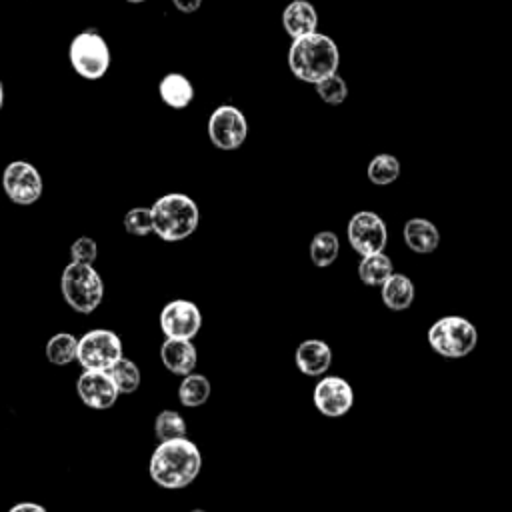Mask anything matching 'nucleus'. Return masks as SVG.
<instances>
[{
    "label": "nucleus",
    "mask_w": 512,
    "mask_h": 512,
    "mask_svg": "<svg viewBox=\"0 0 512 512\" xmlns=\"http://www.w3.org/2000/svg\"><path fill=\"white\" fill-rule=\"evenodd\" d=\"M200 468V448L188 438L160 442L154 448L148 464L150 478L166 490H180L190 486L200 474Z\"/></svg>",
    "instance_id": "nucleus-1"
},
{
    "label": "nucleus",
    "mask_w": 512,
    "mask_h": 512,
    "mask_svg": "<svg viewBox=\"0 0 512 512\" xmlns=\"http://www.w3.org/2000/svg\"><path fill=\"white\" fill-rule=\"evenodd\" d=\"M338 64H340L338 46L330 36L322 32L296 38L290 44L288 66H290V72L302 82L316 84L322 78L336 74Z\"/></svg>",
    "instance_id": "nucleus-2"
},
{
    "label": "nucleus",
    "mask_w": 512,
    "mask_h": 512,
    "mask_svg": "<svg viewBox=\"0 0 512 512\" xmlns=\"http://www.w3.org/2000/svg\"><path fill=\"white\" fill-rule=\"evenodd\" d=\"M152 232L164 242H180L196 232L200 224V210L196 202L180 192H170L154 200Z\"/></svg>",
    "instance_id": "nucleus-3"
},
{
    "label": "nucleus",
    "mask_w": 512,
    "mask_h": 512,
    "mask_svg": "<svg viewBox=\"0 0 512 512\" xmlns=\"http://www.w3.org/2000/svg\"><path fill=\"white\" fill-rule=\"evenodd\" d=\"M60 292L74 312L90 314L104 298V282L92 264L70 262L62 270Z\"/></svg>",
    "instance_id": "nucleus-4"
},
{
    "label": "nucleus",
    "mask_w": 512,
    "mask_h": 512,
    "mask_svg": "<svg viewBox=\"0 0 512 512\" xmlns=\"http://www.w3.org/2000/svg\"><path fill=\"white\" fill-rule=\"evenodd\" d=\"M428 344L442 358H464L476 348L478 330L464 316H442L428 328Z\"/></svg>",
    "instance_id": "nucleus-5"
},
{
    "label": "nucleus",
    "mask_w": 512,
    "mask_h": 512,
    "mask_svg": "<svg viewBox=\"0 0 512 512\" xmlns=\"http://www.w3.org/2000/svg\"><path fill=\"white\" fill-rule=\"evenodd\" d=\"M68 58L74 72L86 80L102 78L110 68V48L104 36L96 30H82L68 48Z\"/></svg>",
    "instance_id": "nucleus-6"
},
{
    "label": "nucleus",
    "mask_w": 512,
    "mask_h": 512,
    "mask_svg": "<svg viewBox=\"0 0 512 512\" xmlns=\"http://www.w3.org/2000/svg\"><path fill=\"white\" fill-rule=\"evenodd\" d=\"M122 358V340L116 332L96 328L80 336L76 348V362L84 370L108 372Z\"/></svg>",
    "instance_id": "nucleus-7"
},
{
    "label": "nucleus",
    "mask_w": 512,
    "mask_h": 512,
    "mask_svg": "<svg viewBox=\"0 0 512 512\" xmlns=\"http://www.w3.org/2000/svg\"><path fill=\"white\" fill-rule=\"evenodd\" d=\"M210 142L220 150H236L248 136V120L244 112L232 104H220L208 118Z\"/></svg>",
    "instance_id": "nucleus-8"
},
{
    "label": "nucleus",
    "mask_w": 512,
    "mask_h": 512,
    "mask_svg": "<svg viewBox=\"0 0 512 512\" xmlns=\"http://www.w3.org/2000/svg\"><path fill=\"white\" fill-rule=\"evenodd\" d=\"M348 242L360 256L384 252L388 242V230L384 220L372 210H360L348 220Z\"/></svg>",
    "instance_id": "nucleus-9"
},
{
    "label": "nucleus",
    "mask_w": 512,
    "mask_h": 512,
    "mask_svg": "<svg viewBox=\"0 0 512 512\" xmlns=\"http://www.w3.org/2000/svg\"><path fill=\"white\" fill-rule=\"evenodd\" d=\"M2 188L10 202L30 206L42 196V176L34 164L26 160H12L2 172Z\"/></svg>",
    "instance_id": "nucleus-10"
},
{
    "label": "nucleus",
    "mask_w": 512,
    "mask_h": 512,
    "mask_svg": "<svg viewBox=\"0 0 512 512\" xmlns=\"http://www.w3.org/2000/svg\"><path fill=\"white\" fill-rule=\"evenodd\" d=\"M202 328V312L192 300H170L160 312V330L166 338L192 340Z\"/></svg>",
    "instance_id": "nucleus-11"
},
{
    "label": "nucleus",
    "mask_w": 512,
    "mask_h": 512,
    "mask_svg": "<svg viewBox=\"0 0 512 512\" xmlns=\"http://www.w3.org/2000/svg\"><path fill=\"white\" fill-rule=\"evenodd\" d=\"M316 410L326 418H340L350 412L354 404V390L348 380L340 376H324L312 390Z\"/></svg>",
    "instance_id": "nucleus-12"
},
{
    "label": "nucleus",
    "mask_w": 512,
    "mask_h": 512,
    "mask_svg": "<svg viewBox=\"0 0 512 512\" xmlns=\"http://www.w3.org/2000/svg\"><path fill=\"white\" fill-rule=\"evenodd\" d=\"M76 394L88 408L94 410H108L118 400V390L108 372L84 370L76 380Z\"/></svg>",
    "instance_id": "nucleus-13"
},
{
    "label": "nucleus",
    "mask_w": 512,
    "mask_h": 512,
    "mask_svg": "<svg viewBox=\"0 0 512 512\" xmlns=\"http://www.w3.org/2000/svg\"><path fill=\"white\" fill-rule=\"evenodd\" d=\"M296 368L306 376H322L332 364V348L318 338L302 340L294 352Z\"/></svg>",
    "instance_id": "nucleus-14"
},
{
    "label": "nucleus",
    "mask_w": 512,
    "mask_h": 512,
    "mask_svg": "<svg viewBox=\"0 0 512 512\" xmlns=\"http://www.w3.org/2000/svg\"><path fill=\"white\" fill-rule=\"evenodd\" d=\"M160 360L168 372L184 378L194 372L198 362V352L192 340L166 338L160 346Z\"/></svg>",
    "instance_id": "nucleus-15"
},
{
    "label": "nucleus",
    "mask_w": 512,
    "mask_h": 512,
    "mask_svg": "<svg viewBox=\"0 0 512 512\" xmlns=\"http://www.w3.org/2000/svg\"><path fill=\"white\" fill-rule=\"evenodd\" d=\"M282 26L292 40L314 34L318 28V12L308 0H292L282 12Z\"/></svg>",
    "instance_id": "nucleus-16"
},
{
    "label": "nucleus",
    "mask_w": 512,
    "mask_h": 512,
    "mask_svg": "<svg viewBox=\"0 0 512 512\" xmlns=\"http://www.w3.org/2000/svg\"><path fill=\"white\" fill-rule=\"evenodd\" d=\"M406 246L416 254H432L440 244V232L434 222L426 218H410L402 230Z\"/></svg>",
    "instance_id": "nucleus-17"
},
{
    "label": "nucleus",
    "mask_w": 512,
    "mask_h": 512,
    "mask_svg": "<svg viewBox=\"0 0 512 512\" xmlns=\"http://www.w3.org/2000/svg\"><path fill=\"white\" fill-rule=\"evenodd\" d=\"M158 94H160V100L168 108L182 110V108L190 106V102L194 100V86L184 74L168 72L158 82Z\"/></svg>",
    "instance_id": "nucleus-18"
},
{
    "label": "nucleus",
    "mask_w": 512,
    "mask_h": 512,
    "mask_svg": "<svg viewBox=\"0 0 512 512\" xmlns=\"http://www.w3.org/2000/svg\"><path fill=\"white\" fill-rule=\"evenodd\" d=\"M380 296L386 308L400 312L412 306L414 296H416V288L414 282L400 272H394L382 286H380Z\"/></svg>",
    "instance_id": "nucleus-19"
},
{
    "label": "nucleus",
    "mask_w": 512,
    "mask_h": 512,
    "mask_svg": "<svg viewBox=\"0 0 512 512\" xmlns=\"http://www.w3.org/2000/svg\"><path fill=\"white\" fill-rule=\"evenodd\" d=\"M392 274H394V264L384 252L362 256L358 264V276L366 286H382Z\"/></svg>",
    "instance_id": "nucleus-20"
},
{
    "label": "nucleus",
    "mask_w": 512,
    "mask_h": 512,
    "mask_svg": "<svg viewBox=\"0 0 512 512\" xmlns=\"http://www.w3.org/2000/svg\"><path fill=\"white\" fill-rule=\"evenodd\" d=\"M338 252H340V240H338L336 232L320 230L312 236L308 254H310V260L314 266L326 268V266L334 264V260L338 258Z\"/></svg>",
    "instance_id": "nucleus-21"
},
{
    "label": "nucleus",
    "mask_w": 512,
    "mask_h": 512,
    "mask_svg": "<svg viewBox=\"0 0 512 512\" xmlns=\"http://www.w3.org/2000/svg\"><path fill=\"white\" fill-rule=\"evenodd\" d=\"M210 380L204 374H188L178 386V400L186 408H196L208 402L210 398Z\"/></svg>",
    "instance_id": "nucleus-22"
},
{
    "label": "nucleus",
    "mask_w": 512,
    "mask_h": 512,
    "mask_svg": "<svg viewBox=\"0 0 512 512\" xmlns=\"http://www.w3.org/2000/svg\"><path fill=\"white\" fill-rule=\"evenodd\" d=\"M78 338L70 332H58L46 342V358L54 366H66L76 360Z\"/></svg>",
    "instance_id": "nucleus-23"
},
{
    "label": "nucleus",
    "mask_w": 512,
    "mask_h": 512,
    "mask_svg": "<svg viewBox=\"0 0 512 512\" xmlns=\"http://www.w3.org/2000/svg\"><path fill=\"white\" fill-rule=\"evenodd\" d=\"M368 180L376 186H388L400 176V160L392 154H376L366 168Z\"/></svg>",
    "instance_id": "nucleus-24"
},
{
    "label": "nucleus",
    "mask_w": 512,
    "mask_h": 512,
    "mask_svg": "<svg viewBox=\"0 0 512 512\" xmlns=\"http://www.w3.org/2000/svg\"><path fill=\"white\" fill-rule=\"evenodd\" d=\"M108 376L112 378L118 394H132L140 386V368L130 358H120L110 370Z\"/></svg>",
    "instance_id": "nucleus-25"
},
{
    "label": "nucleus",
    "mask_w": 512,
    "mask_h": 512,
    "mask_svg": "<svg viewBox=\"0 0 512 512\" xmlns=\"http://www.w3.org/2000/svg\"><path fill=\"white\" fill-rule=\"evenodd\" d=\"M154 436L158 442L186 438V420L176 410H162L154 420Z\"/></svg>",
    "instance_id": "nucleus-26"
},
{
    "label": "nucleus",
    "mask_w": 512,
    "mask_h": 512,
    "mask_svg": "<svg viewBox=\"0 0 512 512\" xmlns=\"http://www.w3.org/2000/svg\"><path fill=\"white\" fill-rule=\"evenodd\" d=\"M314 86H316L318 96H320L326 104H330V106H338V104H342V102L348 98V84H346V80H344L342 76H338V74H332V76H328V78H322V80L316 82Z\"/></svg>",
    "instance_id": "nucleus-27"
},
{
    "label": "nucleus",
    "mask_w": 512,
    "mask_h": 512,
    "mask_svg": "<svg viewBox=\"0 0 512 512\" xmlns=\"http://www.w3.org/2000/svg\"><path fill=\"white\" fill-rule=\"evenodd\" d=\"M122 224H124V230L132 236H146L154 230L152 228V212H150V208H144V206L130 208L124 214Z\"/></svg>",
    "instance_id": "nucleus-28"
},
{
    "label": "nucleus",
    "mask_w": 512,
    "mask_h": 512,
    "mask_svg": "<svg viewBox=\"0 0 512 512\" xmlns=\"http://www.w3.org/2000/svg\"><path fill=\"white\" fill-rule=\"evenodd\" d=\"M70 256L72 262H80V264H92L98 256V246L90 236H80L72 242L70 246Z\"/></svg>",
    "instance_id": "nucleus-29"
},
{
    "label": "nucleus",
    "mask_w": 512,
    "mask_h": 512,
    "mask_svg": "<svg viewBox=\"0 0 512 512\" xmlns=\"http://www.w3.org/2000/svg\"><path fill=\"white\" fill-rule=\"evenodd\" d=\"M174 8L184 12V14H192L202 6V0H172Z\"/></svg>",
    "instance_id": "nucleus-30"
},
{
    "label": "nucleus",
    "mask_w": 512,
    "mask_h": 512,
    "mask_svg": "<svg viewBox=\"0 0 512 512\" xmlns=\"http://www.w3.org/2000/svg\"><path fill=\"white\" fill-rule=\"evenodd\" d=\"M8 512H48V510L36 502H18Z\"/></svg>",
    "instance_id": "nucleus-31"
},
{
    "label": "nucleus",
    "mask_w": 512,
    "mask_h": 512,
    "mask_svg": "<svg viewBox=\"0 0 512 512\" xmlns=\"http://www.w3.org/2000/svg\"><path fill=\"white\" fill-rule=\"evenodd\" d=\"M2 106H4V84L0 80V110H2Z\"/></svg>",
    "instance_id": "nucleus-32"
},
{
    "label": "nucleus",
    "mask_w": 512,
    "mask_h": 512,
    "mask_svg": "<svg viewBox=\"0 0 512 512\" xmlns=\"http://www.w3.org/2000/svg\"><path fill=\"white\" fill-rule=\"evenodd\" d=\"M128 2H132V4H140V2H146V0H128Z\"/></svg>",
    "instance_id": "nucleus-33"
},
{
    "label": "nucleus",
    "mask_w": 512,
    "mask_h": 512,
    "mask_svg": "<svg viewBox=\"0 0 512 512\" xmlns=\"http://www.w3.org/2000/svg\"><path fill=\"white\" fill-rule=\"evenodd\" d=\"M190 512H206V510H202V508H194V510H190Z\"/></svg>",
    "instance_id": "nucleus-34"
}]
</instances>
